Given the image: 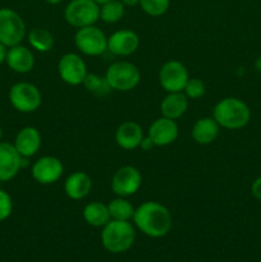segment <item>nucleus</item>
Masks as SVG:
<instances>
[{
    "mask_svg": "<svg viewBox=\"0 0 261 262\" xmlns=\"http://www.w3.org/2000/svg\"><path fill=\"white\" fill-rule=\"evenodd\" d=\"M15 150L23 158L36 155L41 147V135L35 127H25L18 132L14 141Z\"/></svg>",
    "mask_w": 261,
    "mask_h": 262,
    "instance_id": "obj_16",
    "label": "nucleus"
},
{
    "mask_svg": "<svg viewBox=\"0 0 261 262\" xmlns=\"http://www.w3.org/2000/svg\"><path fill=\"white\" fill-rule=\"evenodd\" d=\"M58 72L60 78L71 86H78L83 83L87 76V67L83 59L74 53L64 54L58 64Z\"/></svg>",
    "mask_w": 261,
    "mask_h": 262,
    "instance_id": "obj_11",
    "label": "nucleus"
},
{
    "mask_svg": "<svg viewBox=\"0 0 261 262\" xmlns=\"http://www.w3.org/2000/svg\"><path fill=\"white\" fill-rule=\"evenodd\" d=\"M133 222L145 235L161 238L171 228V215L164 205L155 201L143 202L135 210Z\"/></svg>",
    "mask_w": 261,
    "mask_h": 262,
    "instance_id": "obj_1",
    "label": "nucleus"
},
{
    "mask_svg": "<svg viewBox=\"0 0 261 262\" xmlns=\"http://www.w3.org/2000/svg\"><path fill=\"white\" fill-rule=\"evenodd\" d=\"M140 147L142 148L143 151H150L151 148L155 147V143H154L153 140H151V138L147 136V137L142 138V141H141V143H140Z\"/></svg>",
    "mask_w": 261,
    "mask_h": 262,
    "instance_id": "obj_31",
    "label": "nucleus"
},
{
    "mask_svg": "<svg viewBox=\"0 0 261 262\" xmlns=\"http://www.w3.org/2000/svg\"><path fill=\"white\" fill-rule=\"evenodd\" d=\"M10 104L20 113H32L41 105V92L35 84L28 82H18L9 91Z\"/></svg>",
    "mask_w": 261,
    "mask_h": 262,
    "instance_id": "obj_8",
    "label": "nucleus"
},
{
    "mask_svg": "<svg viewBox=\"0 0 261 262\" xmlns=\"http://www.w3.org/2000/svg\"><path fill=\"white\" fill-rule=\"evenodd\" d=\"M64 18L76 28L94 26L100 19V5L94 0H71L64 9Z\"/></svg>",
    "mask_w": 261,
    "mask_h": 262,
    "instance_id": "obj_5",
    "label": "nucleus"
},
{
    "mask_svg": "<svg viewBox=\"0 0 261 262\" xmlns=\"http://www.w3.org/2000/svg\"><path fill=\"white\" fill-rule=\"evenodd\" d=\"M26 35V25L22 17L10 8L0 9V42L7 48L19 45Z\"/></svg>",
    "mask_w": 261,
    "mask_h": 262,
    "instance_id": "obj_6",
    "label": "nucleus"
},
{
    "mask_svg": "<svg viewBox=\"0 0 261 262\" xmlns=\"http://www.w3.org/2000/svg\"><path fill=\"white\" fill-rule=\"evenodd\" d=\"M251 191H252L253 196L261 201V177L255 179V182L252 183V187H251Z\"/></svg>",
    "mask_w": 261,
    "mask_h": 262,
    "instance_id": "obj_30",
    "label": "nucleus"
},
{
    "mask_svg": "<svg viewBox=\"0 0 261 262\" xmlns=\"http://www.w3.org/2000/svg\"><path fill=\"white\" fill-rule=\"evenodd\" d=\"M76 48L89 56H99L107 50V37L96 26L78 28L74 35Z\"/></svg>",
    "mask_w": 261,
    "mask_h": 262,
    "instance_id": "obj_7",
    "label": "nucleus"
},
{
    "mask_svg": "<svg viewBox=\"0 0 261 262\" xmlns=\"http://www.w3.org/2000/svg\"><path fill=\"white\" fill-rule=\"evenodd\" d=\"M189 79L186 67L178 60H169L159 72V82L166 92H182Z\"/></svg>",
    "mask_w": 261,
    "mask_h": 262,
    "instance_id": "obj_9",
    "label": "nucleus"
},
{
    "mask_svg": "<svg viewBox=\"0 0 261 262\" xmlns=\"http://www.w3.org/2000/svg\"><path fill=\"white\" fill-rule=\"evenodd\" d=\"M140 5L146 14L151 17H160L169 9L170 0H140Z\"/></svg>",
    "mask_w": 261,
    "mask_h": 262,
    "instance_id": "obj_27",
    "label": "nucleus"
},
{
    "mask_svg": "<svg viewBox=\"0 0 261 262\" xmlns=\"http://www.w3.org/2000/svg\"><path fill=\"white\" fill-rule=\"evenodd\" d=\"M140 46V37L130 30H119L107 37V50L117 56H128Z\"/></svg>",
    "mask_w": 261,
    "mask_h": 262,
    "instance_id": "obj_14",
    "label": "nucleus"
},
{
    "mask_svg": "<svg viewBox=\"0 0 261 262\" xmlns=\"http://www.w3.org/2000/svg\"><path fill=\"white\" fill-rule=\"evenodd\" d=\"M136 239L135 228L129 222L110 219L102 227L101 242L106 251L123 253L129 250Z\"/></svg>",
    "mask_w": 261,
    "mask_h": 262,
    "instance_id": "obj_3",
    "label": "nucleus"
},
{
    "mask_svg": "<svg viewBox=\"0 0 261 262\" xmlns=\"http://www.w3.org/2000/svg\"><path fill=\"white\" fill-rule=\"evenodd\" d=\"M105 78L112 90L127 92L138 86L141 73L135 64L122 60L115 61L112 66H109Z\"/></svg>",
    "mask_w": 261,
    "mask_h": 262,
    "instance_id": "obj_4",
    "label": "nucleus"
},
{
    "mask_svg": "<svg viewBox=\"0 0 261 262\" xmlns=\"http://www.w3.org/2000/svg\"><path fill=\"white\" fill-rule=\"evenodd\" d=\"M48 4H51V5H55V4H59V3H61L63 0H45Z\"/></svg>",
    "mask_w": 261,
    "mask_h": 262,
    "instance_id": "obj_34",
    "label": "nucleus"
},
{
    "mask_svg": "<svg viewBox=\"0 0 261 262\" xmlns=\"http://www.w3.org/2000/svg\"><path fill=\"white\" fill-rule=\"evenodd\" d=\"M124 15V4L120 0H110L100 5V19L105 23H117Z\"/></svg>",
    "mask_w": 261,
    "mask_h": 262,
    "instance_id": "obj_25",
    "label": "nucleus"
},
{
    "mask_svg": "<svg viewBox=\"0 0 261 262\" xmlns=\"http://www.w3.org/2000/svg\"><path fill=\"white\" fill-rule=\"evenodd\" d=\"M107 210H109L110 219L113 220L129 222L130 219H133V215H135V207L124 197H118V199L112 200L110 204L107 205Z\"/></svg>",
    "mask_w": 261,
    "mask_h": 262,
    "instance_id": "obj_24",
    "label": "nucleus"
},
{
    "mask_svg": "<svg viewBox=\"0 0 261 262\" xmlns=\"http://www.w3.org/2000/svg\"><path fill=\"white\" fill-rule=\"evenodd\" d=\"M28 41H30V45L40 53L50 51L54 46L53 33L45 28H32L28 33Z\"/></svg>",
    "mask_w": 261,
    "mask_h": 262,
    "instance_id": "obj_23",
    "label": "nucleus"
},
{
    "mask_svg": "<svg viewBox=\"0 0 261 262\" xmlns=\"http://www.w3.org/2000/svg\"><path fill=\"white\" fill-rule=\"evenodd\" d=\"M13 211V202L9 194L0 189V222L8 219Z\"/></svg>",
    "mask_w": 261,
    "mask_h": 262,
    "instance_id": "obj_29",
    "label": "nucleus"
},
{
    "mask_svg": "<svg viewBox=\"0 0 261 262\" xmlns=\"http://www.w3.org/2000/svg\"><path fill=\"white\" fill-rule=\"evenodd\" d=\"M219 127L220 125L214 118H201L194 123L192 128V138L199 145H209L214 142L219 135Z\"/></svg>",
    "mask_w": 261,
    "mask_h": 262,
    "instance_id": "obj_21",
    "label": "nucleus"
},
{
    "mask_svg": "<svg viewBox=\"0 0 261 262\" xmlns=\"http://www.w3.org/2000/svg\"><path fill=\"white\" fill-rule=\"evenodd\" d=\"M178 124L174 119L169 118H159L148 129V137L153 140L155 146H168L173 143L178 137Z\"/></svg>",
    "mask_w": 261,
    "mask_h": 262,
    "instance_id": "obj_15",
    "label": "nucleus"
},
{
    "mask_svg": "<svg viewBox=\"0 0 261 262\" xmlns=\"http://www.w3.org/2000/svg\"><path fill=\"white\" fill-rule=\"evenodd\" d=\"M120 2L124 4V7L127 5V7H135V5L140 4V0H120Z\"/></svg>",
    "mask_w": 261,
    "mask_h": 262,
    "instance_id": "obj_33",
    "label": "nucleus"
},
{
    "mask_svg": "<svg viewBox=\"0 0 261 262\" xmlns=\"http://www.w3.org/2000/svg\"><path fill=\"white\" fill-rule=\"evenodd\" d=\"M142 138V127L136 122L122 123L115 132V142L123 150H135L140 147Z\"/></svg>",
    "mask_w": 261,
    "mask_h": 262,
    "instance_id": "obj_17",
    "label": "nucleus"
},
{
    "mask_svg": "<svg viewBox=\"0 0 261 262\" xmlns=\"http://www.w3.org/2000/svg\"><path fill=\"white\" fill-rule=\"evenodd\" d=\"M28 158H23L15 150L14 145L0 142V182H8L14 178L26 165Z\"/></svg>",
    "mask_w": 261,
    "mask_h": 262,
    "instance_id": "obj_12",
    "label": "nucleus"
},
{
    "mask_svg": "<svg viewBox=\"0 0 261 262\" xmlns=\"http://www.w3.org/2000/svg\"><path fill=\"white\" fill-rule=\"evenodd\" d=\"M94 2L97 3V4H99V5H102V4H105V3L110 2V0H94Z\"/></svg>",
    "mask_w": 261,
    "mask_h": 262,
    "instance_id": "obj_35",
    "label": "nucleus"
},
{
    "mask_svg": "<svg viewBox=\"0 0 261 262\" xmlns=\"http://www.w3.org/2000/svg\"><path fill=\"white\" fill-rule=\"evenodd\" d=\"M183 91L186 92L184 95H186L187 97L196 100L204 96L205 92H206V89H205V83L201 79L189 78L188 81H187V84L186 87H184Z\"/></svg>",
    "mask_w": 261,
    "mask_h": 262,
    "instance_id": "obj_28",
    "label": "nucleus"
},
{
    "mask_svg": "<svg viewBox=\"0 0 261 262\" xmlns=\"http://www.w3.org/2000/svg\"><path fill=\"white\" fill-rule=\"evenodd\" d=\"M83 219L91 227L102 228L110 220L107 205L99 201L90 202L83 209Z\"/></svg>",
    "mask_w": 261,
    "mask_h": 262,
    "instance_id": "obj_22",
    "label": "nucleus"
},
{
    "mask_svg": "<svg viewBox=\"0 0 261 262\" xmlns=\"http://www.w3.org/2000/svg\"><path fill=\"white\" fill-rule=\"evenodd\" d=\"M92 188V181L84 171H76L66 179L64 192L72 200H82L90 193Z\"/></svg>",
    "mask_w": 261,
    "mask_h": 262,
    "instance_id": "obj_19",
    "label": "nucleus"
},
{
    "mask_svg": "<svg viewBox=\"0 0 261 262\" xmlns=\"http://www.w3.org/2000/svg\"><path fill=\"white\" fill-rule=\"evenodd\" d=\"M187 107H188V100L182 92H169L160 105L163 117L174 120L181 118L187 112Z\"/></svg>",
    "mask_w": 261,
    "mask_h": 262,
    "instance_id": "obj_20",
    "label": "nucleus"
},
{
    "mask_svg": "<svg viewBox=\"0 0 261 262\" xmlns=\"http://www.w3.org/2000/svg\"><path fill=\"white\" fill-rule=\"evenodd\" d=\"M2 137H3V130H2V127H0V141H2Z\"/></svg>",
    "mask_w": 261,
    "mask_h": 262,
    "instance_id": "obj_36",
    "label": "nucleus"
},
{
    "mask_svg": "<svg viewBox=\"0 0 261 262\" xmlns=\"http://www.w3.org/2000/svg\"><path fill=\"white\" fill-rule=\"evenodd\" d=\"M212 118L217 124L227 129H241L248 124L251 118L250 107L237 97H225L215 105Z\"/></svg>",
    "mask_w": 261,
    "mask_h": 262,
    "instance_id": "obj_2",
    "label": "nucleus"
},
{
    "mask_svg": "<svg viewBox=\"0 0 261 262\" xmlns=\"http://www.w3.org/2000/svg\"><path fill=\"white\" fill-rule=\"evenodd\" d=\"M5 61L12 71L17 73H28L35 66V56L26 46L15 45L8 50Z\"/></svg>",
    "mask_w": 261,
    "mask_h": 262,
    "instance_id": "obj_18",
    "label": "nucleus"
},
{
    "mask_svg": "<svg viewBox=\"0 0 261 262\" xmlns=\"http://www.w3.org/2000/svg\"><path fill=\"white\" fill-rule=\"evenodd\" d=\"M63 164L55 156L40 158L32 166V177L40 184H53L63 176Z\"/></svg>",
    "mask_w": 261,
    "mask_h": 262,
    "instance_id": "obj_13",
    "label": "nucleus"
},
{
    "mask_svg": "<svg viewBox=\"0 0 261 262\" xmlns=\"http://www.w3.org/2000/svg\"><path fill=\"white\" fill-rule=\"evenodd\" d=\"M142 184V176L135 166L125 165L115 171L112 179V189L118 197L135 194Z\"/></svg>",
    "mask_w": 261,
    "mask_h": 262,
    "instance_id": "obj_10",
    "label": "nucleus"
},
{
    "mask_svg": "<svg viewBox=\"0 0 261 262\" xmlns=\"http://www.w3.org/2000/svg\"><path fill=\"white\" fill-rule=\"evenodd\" d=\"M82 84H83L87 91L92 92V94L97 95V96H105L112 90V87L109 86L105 77H101L95 73H87Z\"/></svg>",
    "mask_w": 261,
    "mask_h": 262,
    "instance_id": "obj_26",
    "label": "nucleus"
},
{
    "mask_svg": "<svg viewBox=\"0 0 261 262\" xmlns=\"http://www.w3.org/2000/svg\"><path fill=\"white\" fill-rule=\"evenodd\" d=\"M7 54H8L7 46H5L4 43L0 42V64H2L3 61H5V59H7Z\"/></svg>",
    "mask_w": 261,
    "mask_h": 262,
    "instance_id": "obj_32",
    "label": "nucleus"
}]
</instances>
